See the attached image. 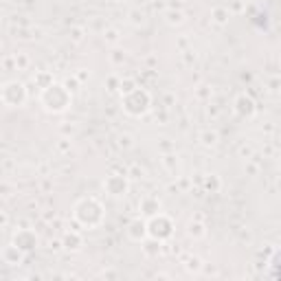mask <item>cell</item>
<instances>
[{
    "mask_svg": "<svg viewBox=\"0 0 281 281\" xmlns=\"http://www.w3.org/2000/svg\"><path fill=\"white\" fill-rule=\"evenodd\" d=\"M121 103H123V110L128 114L138 116V114H145L147 110H150L152 99H150V95H147L145 90H140V88H132L130 92L123 95Z\"/></svg>",
    "mask_w": 281,
    "mask_h": 281,
    "instance_id": "cell-3",
    "label": "cell"
},
{
    "mask_svg": "<svg viewBox=\"0 0 281 281\" xmlns=\"http://www.w3.org/2000/svg\"><path fill=\"white\" fill-rule=\"evenodd\" d=\"M128 235L134 242H140L147 235V222L145 220H134V222H130V226H128Z\"/></svg>",
    "mask_w": 281,
    "mask_h": 281,
    "instance_id": "cell-9",
    "label": "cell"
},
{
    "mask_svg": "<svg viewBox=\"0 0 281 281\" xmlns=\"http://www.w3.org/2000/svg\"><path fill=\"white\" fill-rule=\"evenodd\" d=\"M189 235H194V238H202L204 226L202 224H194V222H191V224H189Z\"/></svg>",
    "mask_w": 281,
    "mask_h": 281,
    "instance_id": "cell-13",
    "label": "cell"
},
{
    "mask_svg": "<svg viewBox=\"0 0 281 281\" xmlns=\"http://www.w3.org/2000/svg\"><path fill=\"white\" fill-rule=\"evenodd\" d=\"M7 222H9V218H7L5 213H0V226H7Z\"/></svg>",
    "mask_w": 281,
    "mask_h": 281,
    "instance_id": "cell-19",
    "label": "cell"
},
{
    "mask_svg": "<svg viewBox=\"0 0 281 281\" xmlns=\"http://www.w3.org/2000/svg\"><path fill=\"white\" fill-rule=\"evenodd\" d=\"M73 40H75V42H81V29H73Z\"/></svg>",
    "mask_w": 281,
    "mask_h": 281,
    "instance_id": "cell-18",
    "label": "cell"
},
{
    "mask_svg": "<svg viewBox=\"0 0 281 281\" xmlns=\"http://www.w3.org/2000/svg\"><path fill=\"white\" fill-rule=\"evenodd\" d=\"M0 46H3V42H0Z\"/></svg>",
    "mask_w": 281,
    "mask_h": 281,
    "instance_id": "cell-21",
    "label": "cell"
},
{
    "mask_svg": "<svg viewBox=\"0 0 281 281\" xmlns=\"http://www.w3.org/2000/svg\"><path fill=\"white\" fill-rule=\"evenodd\" d=\"M75 218L84 226H97L103 220V206L95 198H84L75 204Z\"/></svg>",
    "mask_w": 281,
    "mask_h": 281,
    "instance_id": "cell-2",
    "label": "cell"
},
{
    "mask_svg": "<svg viewBox=\"0 0 281 281\" xmlns=\"http://www.w3.org/2000/svg\"><path fill=\"white\" fill-rule=\"evenodd\" d=\"M172 233H174V224L165 213H156V216H152V220L147 222V235H152L154 240L162 242V240L172 238Z\"/></svg>",
    "mask_w": 281,
    "mask_h": 281,
    "instance_id": "cell-4",
    "label": "cell"
},
{
    "mask_svg": "<svg viewBox=\"0 0 281 281\" xmlns=\"http://www.w3.org/2000/svg\"><path fill=\"white\" fill-rule=\"evenodd\" d=\"M0 97H3V101L11 108L22 106L27 99V88H25V84H20V81H9V84H5Z\"/></svg>",
    "mask_w": 281,
    "mask_h": 281,
    "instance_id": "cell-5",
    "label": "cell"
},
{
    "mask_svg": "<svg viewBox=\"0 0 281 281\" xmlns=\"http://www.w3.org/2000/svg\"><path fill=\"white\" fill-rule=\"evenodd\" d=\"M140 211L145 213V216H156V213H160V202L156 200V198H152V196H147L140 200Z\"/></svg>",
    "mask_w": 281,
    "mask_h": 281,
    "instance_id": "cell-10",
    "label": "cell"
},
{
    "mask_svg": "<svg viewBox=\"0 0 281 281\" xmlns=\"http://www.w3.org/2000/svg\"><path fill=\"white\" fill-rule=\"evenodd\" d=\"M16 64H18V68H27V66H29V57L25 53H18L16 55Z\"/></svg>",
    "mask_w": 281,
    "mask_h": 281,
    "instance_id": "cell-15",
    "label": "cell"
},
{
    "mask_svg": "<svg viewBox=\"0 0 281 281\" xmlns=\"http://www.w3.org/2000/svg\"><path fill=\"white\" fill-rule=\"evenodd\" d=\"M106 40H108V42H116V40H119V35H116L114 29H110V31H106Z\"/></svg>",
    "mask_w": 281,
    "mask_h": 281,
    "instance_id": "cell-16",
    "label": "cell"
},
{
    "mask_svg": "<svg viewBox=\"0 0 281 281\" xmlns=\"http://www.w3.org/2000/svg\"><path fill=\"white\" fill-rule=\"evenodd\" d=\"M200 266H202V264H200V260H191L187 268H189V270H198V268H200Z\"/></svg>",
    "mask_w": 281,
    "mask_h": 281,
    "instance_id": "cell-17",
    "label": "cell"
},
{
    "mask_svg": "<svg viewBox=\"0 0 281 281\" xmlns=\"http://www.w3.org/2000/svg\"><path fill=\"white\" fill-rule=\"evenodd\" d=\"M167 22H169V25H182L184 16H182L180 11H169V13H167Z\"/></svg>",
    "mask_w": 281,
    "mask_h": 281,
    "instance_id": "cell-12",
    "label": "cell"
},
{
    "mask_svg": "<svg viewBox=\"0 0 281 281\" xmlns=\"http://www.w3.org/2000/svg\"><path fill=\"white\" fill-rule=\"evenodd\" d=\"M40 101H42L44 110H49V112H64V110L71 108V101L73 99H71V90H68V88L51 81L49 86L42 88Z\"/></svg>",
    "mask_w": 281,
    "mask_h": 281,
    "instance_id": "cell-1",
    "label": "cell"
},
{
    "mask_svg": "<svg viewBox=\"0 0 281 281\" xmlns=\"http://www.w3.org/2000/svg\"><path fill=\"white\" fill-rule=\"evenodd\" d=\"M3 257H5V262L9 264V266H20L22 260H25V250H20V248L16 246V244H11V246H7V248H5Z\"/></svg>",
    "mask_w": 281,
    "mask_h": 281,
    "instance_id": "cell-8",
    "label": "cell"
},
{
    "mask_svg": "<svg viewBox=\"0 0 281 281\" xmlns=\"http://www.w3.org/2000/svg\"><path fill=\"white\" fill-rule=\"evenodd\" d=\"M121 145H130V136H121Z\"/></svg>",
    "mask_w": 281,
    "mask_h": 281,
    "instance_id": "cell-20",
    "label": "cell"
},
{
    "mask_svg": "<svg viewBox=\"0 0 281 281\" xmlns=\"http://www.w3.org/2000/svg\"><path fill=\"white\" fill-rule=\"evenodd\" d=\"M103 187H106V191L110 196H125V191H128V180L123 178V176H108L106 182H103Z\"/></svg>",
    "mask_w": 281,
    "mask_h": 281,
    "instance_id": "cell-7",
    "label": "cell"
},
{
    "mask_svg": "<svg viewBox=\"0 0 281 281\" xmlns=\"http://www.w3.org/2000/svg\"><path fill=\"white\" fill-rule=\"evenodd\" d=\"M13 244L25 250V253H29V250H33L35 246H38V235H35L33 231H29V228H22V231L16 233V238H13Z\"/></svg>",
    "mask_w": 281,
    "mask_h": 281,
    "instance_id": "cell-6",
    "label": "cell"
},
{
    "mask_svg": "<svg viewBox=\"0 0 281 281\" xmlns=\"http://www.w3.org/2000/svg\"><path fill=\"white\" fill-rule=\"evenodd\" d=\"M226 18H228V13L224 9H213V20H216L218 25H224Z\"/></svg>",
    "mask_w": 281,
    "mask_h": 281,
    "instance_id": "cell-14",
    "label": "cell"
},
{
    "mask_svg": "<svg viewBox=\"0 0 281 281\" xmlns=\"http://www.w3.org/2000/svg\"><path fill=\"white\" fill-rule=\"evenodd\" d=\"M64 246L68 248V250H79L81 248V244H84V240H81V233L77 231H71V233H66L64 235Z\"/></svg>",
    "mask_w": 281,
    "mask_h": 281,
    "instance_id": "cell-11",
    "label": "cell"
}]
</instances>
